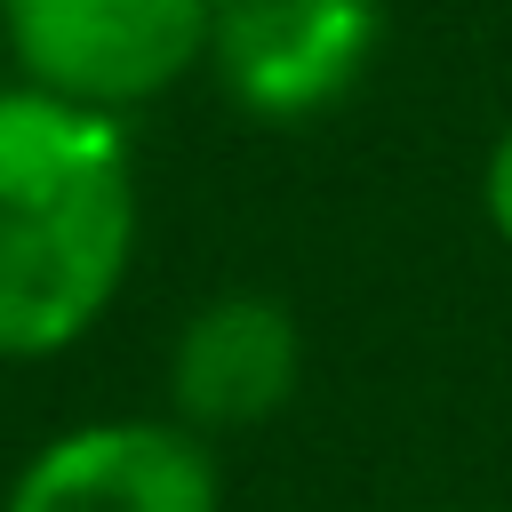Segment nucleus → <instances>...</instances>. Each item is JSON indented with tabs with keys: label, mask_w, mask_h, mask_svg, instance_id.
Here are the masks:
<instances>
[{
	"label": "nucleus",
	"mask_w": 512,
	"mask_h": 512,
	"mask_svg": "<svg viewBox=\"0 0 512 512\" xmlns=\"http://www.w3.org/2000/svg\"><path fill=\"white\" fill-rule=\"evenodd\" d=\"M144 184L128 120L0 88V360L72 352L128 288Z\"/></svg>",
	"instance_id": "nucleus-1"
},
{
	"label": "nucleus",
	"mask_w": 512,
	"mask_h": 512,
	"mask_svg": "<svg viewBox=\"0 0 512 512\" xmlns=\"http://www.w3.org/2000/svg\"><path fill=\"white\" fill-rule=\"evenodd\" d=\"M0 48L24 88L128 120L208 64V0H0Z\"/></svg>",
	"instance_id": "nucleus-2"
},
{
	"label": "nucleus",
	"mask_w": 512,
	"mask_h": 512,
	"mask_svg": "<svg viewBox=\"0 0 512 512\" xmlns=\"http://www.w3.org/2000/svg\"><path fill=\"white\" fill-rule=\"evenodd\" d=\"M384 48V0H208L216 88L272 128L336 112Z\"/></svg>",
	"instance_id": "nucleus-3"
},
{
	"label": "nucleus",
	"mask_w": 512,
	"mask_h": 512,
	"mask_svg": "<svg viewBox=\"0 0 512 512\" xmlns=\"http://www.w3.org/2000/svg\"><path fill=\"white\" fill-rule=\"evenodd\" d=\"M0 512H224V456L176 416H88L8 472Z\"/></svg>",
	"instance_id": "nucleus-4"
},
{
	"label": "nucleus",
	"mask_w": 512,
	"mask_h": 512,
	"mask_svg": "<svg viewBox=\"0 0 512 512\" xmlns=\"http://www.w3.org/2000/svg\"><path fill=\"white\" fill-rule=\"evenodd\" d=\"M304 384V328L264 288H224L184 312L168 344V416L224 440L272 424Z\"/></svg>",
	"instance_id": "nucleus-5"
},
{
	"label": "nucleus",
	"mask_w": 512,
	"mask_h": 512,
	"mask_svg": "<svg viewBox=\"0 0 512 512\" xmlns=\"http://www.w3.org/2000/svg\"><path fill=\"white\" fill-rule=\"evenodd\" d=\"M480 216H488V232L512 248V120L496 128V144H488V160H480Z\"/></svg>",
	"instance_id": "nucleus-6"
},
{
	"label": "nucleus",
	"mask_w": 512,
	"mask_h": 512,
	"mask_svg": "<svg viewBox=\"0 0 512 512\" xmlns=\"http://www.w3.org/2000/svg\"><path fill=\"white\" fill-rule=\"evenodd\" d=\"M440 512H496V504H440Z\"/></svg>",
	"instance_id": "nucleus-7"
},
{
	"label": "nucleus",
	"mask_w": 512,
	"mask_h": 512,
	"mask_svg": "<svg viewBox=\"0 0 512 512\" xmlns=\"http://www.w3.org/2000/svg\"><path fill=\"white\" fill-rule=\"evenodd\" d=\"M0 56H8V48H0Z\"/></svg>",
	"instance_id": "nucleus-8"
}]
</instances>
